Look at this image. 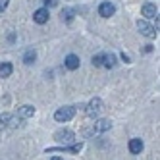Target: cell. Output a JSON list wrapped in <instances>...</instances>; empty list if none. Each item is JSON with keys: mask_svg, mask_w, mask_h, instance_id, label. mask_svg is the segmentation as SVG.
Listing matches in <instances>:
<instances>
[{"mask_svg": "<svg viewBox=\"0 0 160 160\" xmlns=\"http://www.w3.org/2000/svg\"><path fill=\"white\" fill-rule=\"evenodd\" d=\"M54 139L58 141V143H72V141L75 139V135H73V131H70V129H60V131L54 133Z\"/></svg>", "mask_w": 160, "mask_h": 160, "instance_id": "cell-4", "label": "cell"}, {"mask_svg": "<svg viewBox=\"0 0 160 160\" xmlns=\"http://www.w3.org/2000/svg\"><path fill=\"white\" fill-rule=\"evenodd\" d=\"M137 27H139V31H141V35H145V37H148V39H152V37H156V29L148 23L147 19H139L137 21Z\"/></svg>", "mask_w": 160, "mask_h": 160, "instance_id": "cell-2", "label": "cell"}, {"mask_svg": "<svg viewBox=\"0 0 160 160\" xmlns=\"http://www.w3.org/2000/svg\"><path fill=\"white\" fill-rule=\"evenodd\" d=\"M33 114H35V108H33V106H29V104L19 108V118H31Z\"/></svg>", "mask_w": 160, "mask_h": 160, "instance_id": "cell-13", "label": "cell"}, {"mask_svg": "<svg viewBox=\"0 0 160 160\" xmlns=\"http://www.w3.org/2000/svg\"><path fill=\"white\" fill-rule=\"evenodd\" d=\"M62 19L72 21V19H73V12H72V10H64V12H62Z\"/></svg>", "mask_w": 160, "mask_h": 160, "instance_id": "cell-17", "label": "cell"}, {"mask_svg": "<svg viewBox=\"0 0 160 160\" xmlns=\"http://www.w3.org/2000/svg\"><path fill=\"white\" fill-rule=\"evenodd\" d=\"M48 18H50V14H48V10H47V8H39L37 12L33 14V21H35V23H39V25L47 23Z\"/></svg>", "mask_w": 160, "mask_h": 160, "instance_id": "cell-5", "label": "cell"}, {"mask_svg": "<svg viewBox=\"0 0 160 160\" xmlns=\"http://www.w3.org/2000/svg\"><path fill=\"white\" fill-rule=\"evenodd\" d=\"M64 64H66L68 70H77L81 62H79V56H75V54H68L66 60H64Z\"/></svg>", "mask_w": 160, "mask_h": 160, "instance_id": "cell-8", "label": "cell"}, {"mask_svg": "<svg viewBox=\"0 0 160 160\" xmlns=\"http://www.w3.org/2000/svg\"><path fill=\"white\" fill-rule=\"evenodd\" d=\"M83 148V145L81 143H75V145H72V147H58V148H47V152H52V151H66V152H79Z\"/></svg>", "mask_w": 160, "mask_h": 160, "instance_id": "cell-11", "label": "cell"}, {"mask_svg": "<svg viewBox=\"0 0 160 160\" xmlns=\"http://www.w3.org/2000/svg\"><path fill=\"white\" fill-rule=\"evenodd\" d=\"M47 6H56V0H42Z\"/></svg>", "mask_w": 160, "mask_h": 160, "instance_id": "cell-19", "label": "cell"}, {"mask_svg": "<svg viewBox=\"0 0 160 160\" xmlns=\"http://www.w3.org/2000/svg\"><path fill=\"white\" fill-rule=\"evenodd\" d=\"M102 62H104V54H97V56H93V66L100 68V66H102Z\"/></svg>", "mask_w": 160, "mask_h": 160, "instance_id": "cell-16", "label": "cell"}, {"mask_svg": "<svg viewBox=\"0 0 160 160\" xmlns=\"http://www.w3.org/2000/svg\"><path fill=\"white\" fill-rule=\"evenodd\" d=\"M8 2L10 0H0V12H4V10L8 8Z\"/></svg>", "mask_w": 160, "mask_h": 160, "instance_id": "cell-18", "label": "cell"}, {"mask_svg": "<svg viewBox=\"0 0 160 160\" xmlns=\"http://www.w3.org/2000/svg\"><path fill=\"white\" fill-rule=\"evenodd\" d=\"M122 60H123V62H129V56L123 52V54H122Z\"/></svg>", "mask_w": 160, "mask_h": 160, "instance_id": "cell-20", "label": "cell"}, {"mask_svg": "<svg viewBox=\"0 0 160 160\" xmlns=\"http://www.w3.org/2000/svg\"><path fill=\"white\" fill-rule=\"evenodd\" d=\"M35 58H37V52L35 50H27L25 56H23V62L25 64H33V62H35Z\"/></svg>", "mask_w": 160, "mask_h": 160, "instance_id": "cell-15", "label": "cell"}, {"mask_svg": "<svg viewBox=\"0 0 160 160\" xmlns=\"http://www.w3.org/2000/svg\"><path fill=\"white\" fill-rule=\"evenodd\" d=\"M143 151V141L141 139H131L129 141V152L131 154H141Z\"/></svg>", "mask_w": 160, "mask_h": 160, "instance_id": "cell-10", "label": "cell"}, {"mask_svg": "<svg viewBox=\"0 0 160 160\" xmlns=\"http://www.w3.org/2000/svg\"><path fill=\"white\" fill-rule=\"evenodd\" d=\"M50 160H62V158H60V156H54V158H50Z\"/></svg>", "mask_w": 160, "mask_h": 160, "instance_id": "cell-21", "label": "cell"}, {"mask_svg": "<svg viewBox=\"0 0 160 160\" xmlns=\"http://www.w3.org/2000/svg\"><path fill=\"white\" fill-rule=\"evenodd\" d=\"M73 116H75V108H73V106H62V108H58V110L54 112V120L60 122V123H62V122H64V123L70 122Z\"/></svg>", "mask_w": 160, "mask_h": 160, "instance_id": "cell-1", "label": "cell"}, {"mask_svg": "<svg viewBox=\"0 0 160 160\" xmlns=\"http://www.w3.org/2000/svg\"><path fill=\"white\" fill-rule=\"evenodd\" d=\"M102 66L114 68V66H116V56H114L112 52H110V54H104V62H102Z\"/></svg>", "mask_w": 160, "mask_h": 160, "instance_id": "cell-14", "label": "cell"}, {"mask_svg": "<svg viewBox=\"0 0 160 160\" xmlns=\"http://www.w3.org/2000/svg\"><path fill=\"white\" fill-rule=\"evenodd\" d=\"M12 72H14V68H12L10 62H2V64H0V77H10Z\"/></svg>", "mask_w": 160, "mask_h": 160, "instance_id": "cell-12", "label": "cell"}, {"mask_svg": "<svg viewBox=\"0 0 160 160\" xmlns=\"http://www.w3.org/2000/svg\"><path fill=\"white\" fill-rule=\"evenodd\" d=\"M114 12H116V8H114L112 2H102V4L98 6V14H100L102 18H110V16H114Z\"/></svg>", "mask_w": 160, "mask_h": 160, "instance_id": "cell-6", "label": "cell"}, {"mask_svg": "<svg viewBox=\"0 0 160 160\" xmlns=\"http://www.w3.org/2000/svg\"><path fill=\"white\" fill-rule=\"evenodd\" d=\"M112 128V123L108 120H98L97 123H93V133H102V131H106Z\"/></svg>", "mask_w": 160, "mask_h": 160, "instance_id": "cell-9", "label": "cell"}, {"mask_svg": "<svg viewBox=\"0 0 160 160\" xmlns=\"http://www.w3.org/2000/svg\"><path fill=\"white\" fill-rule=\"evenodd\" d=\"M141 14H143L147 19H152V18H156V16H158V10H156V6H154V4H145V6L141 8Z\"/></svg>", "mask_w": 160, "mask_h": 160, "instance_id": "cell-7", "label": "cell"}, {"mask_svg": "<svg viewBox=\"0 0 160 160\" xmlns=\"http://www.w3.org/2000/svg\"><path fill=\"white\" fill-rule=\"evenodd\" d=\"M100 112H102V100L100 98H93L87 104V116L89 118H97Z\"/></svg>", "mask_w": 160, "mask_h": 160, "instance_id": "cell-3", "label": "cell"}]
</instances>
